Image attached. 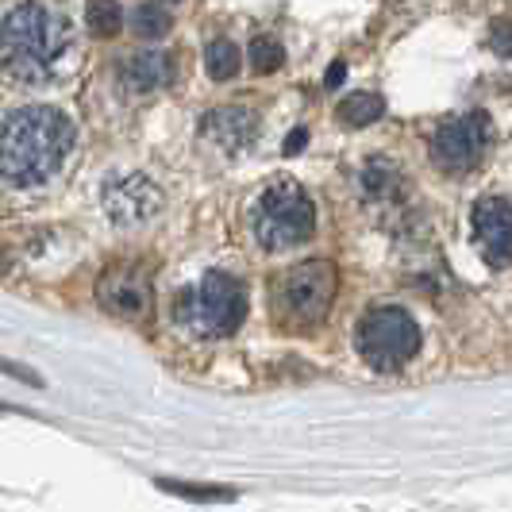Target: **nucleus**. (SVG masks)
Returning a JSON list of instances; mask_svg holds the SVG:
<instances>
[{
  "label": "nucleus",
  "instance_id": "f257e3e1",
  "mask_svg": "<svg viewBox=\"0 0 512 512\" xmlns=\"http://www.w3.org/2000/svg\"><path fill=\"white\" fill-rule=\"evenodd\" d=\"M74 120L47 104H27L0 124V178L16 189H39L62 174L74 154Z\"/></svg>",
  "mask_w": 512,
  "mask_h": 512
},
{
  "label": "nucleus",
  "instance_id": "f03ea898",
  "mask_svg": "<svg viewBox=\"0 0 512 512\" xmlns=\"http://www.w3.org/2000/svg\"><path fill=\"white\" fill-rule=\"evenodd\" d=\"M70 43L74 35L62 12L43 0H24L0 20V70L20 85L47 81Z\"/></svg>",
  "mask_w": 512,
  "mask_h": 512
},
{
  "label": "nucleus",
  "instance_id": "7ed1b4c3",
  "mask_svg": "<svg viewBox=\"0 0 512 512\" xmlns=\"http://www.w3.org/2000/svg\"><path fill=\"white\" fill-rule=\"evenodd\" d=\"M335 289H339V274L328 258H308V262H297L293 270H285L274 278V289H270V301H274V316L282 328H293V332H308L316 328L328 308L335 301Z\"/></svg>",
  "mask_w": 512,
  "mask_h": 512
},
{
  "label": "nucleus",
  "instance_id": "20e7f679",
  "mask_svg": "<svg viewBox=\"0 0 512 512\" xmlns=\"http://www.w3.org/2000/svg\"><path fill=\"white\" fill-rule=\"evenodd\" d=\"M174 316L185 332L201 335V339H224L247 320V289L231 274L212 270L181 293Z\"/></svg>",
  "mask_w": 512,
  "mask_h": 512
},
{
  "label": "nucleus",
  "instance_id": "39448f33",
  "mask_svg": "<svg viewBox=\"0 0 512 512\" xmlns=\"http://www.w3.org/2000/svg\"><path fill=\"white\" fill-rule=\"evenodd\" d=\"M316 231V208L297 181H274L258 193L251 208V235L266 251H289L312 239Z\"/></svg>",
  "mask_w": 512,
  "mask_h": 512
},
{
  "label": "nucleus",
  "instance_id": "423d86ee",
  "mask_svg": "<svg viewBox=\"0 0 512 512\" xmlns=\"http://www.w3.org/2000/svg\"><path fill=\"white\" fill-rule=\"evenodd\" d=\"M420 347V328L405 308H370L359 324V355L374 370H401Z\"/></svg>",
  "mask_w": 512,
  "mask_h": 512
},
{
  "label": "nucleus",
  "instance_id": "0eeeda50",
  "mask_svg": "<svg viewBox=\"0 0 512 512\" xmlns=\"http://www.w3.org/2000/svg\"><path fill=\"white\" fill-rule=\"evenodd\" d=\"M489 116L486 112H462L455 120L439 124L428 151H432V162L447 174H466L482 162V154L489 147Z\"/></svg>",
  "mask_w": 512,
  "mask_h": 512
},
{
  "label": "nucleus",
  "instance_id": "6e6552de",
  "mask_svg": "<svg viewBox=\"0 0 512 512\" xmlns=\"http://www.w3.org/2000/svg\"><path fill=\"white\" fill-rule=\"evenodd\" d=\"M101 208L116 228H147L151 220L162 216L166 197H162V189L147 174L128 170V174H112V178L104 181Z\"/></svg>",
  "mask_w": 512,
  "mask_h": 512
},
{
  "label": "nucleus",
  "instance_id": "1a4fd4ad",
  "mask_svg": "<svg viewBox=\"0 0 512 512\" xmlns=\"http://www.w3.org/2000/svg\"><path fill=\"white\" fill-rule=\"evenodd\" d=\"M97 301L120 320H139L151 308V278L139 266H112L97 285Z\"/></svg>",
  "mask_w": 512,
  "mask_h": 512
},
{
  "label": "nucleus",
  "instance_id": "9d476101",
  "mask_svg": "<svg viewBox=\"0 0 512 512\" xmlns=\"http://www.w3.org/2000/svg\"><path fill=\"white\" fill-rule=\"evenodd\" d=\"M474 239L489 266L512 262V205L505 197H482L474 205Z\"/></svg>",
  "mask_w": 512,
  "mask_h": 512
},
{
  "label": "nucleus",
  "instance_id": "9b49d317",
  "mask_svg": "<svg viewBox=\"0 0 512 512\" xmlns=\"http://www.w3.org/2000/svg\"><path fill=\"white\" fill-rule=\"evenodd\" d=\"M201 135H205L212 147L220 151H243L251 147L258 135V112L243 108V104H228V108H216L201 120Z\"/></svg>",
  "mask_w": 512,
  "mask_h": 512
},
{
  "label": "nucleus",
  "instance_id": "f8f14e48",
  "mask_svg": "<svg viewBox=\"0 0 512 512\" xmlns=\"http://www.w3.org/2000/svg\"><path fill=\"white\" fill-rule=\"evenodd\" d=\"M124 81L139 93H151L174 81V58L166 51H135L124 62Z\"/></svg>",
  "mask_w": 512,
  "mask_h": 512
},
{
  "label": "nucleus",
  "instance_id": "ddd939ff",
  "mask_svg": "<svg viewBox=\"0 0 512 512\" xmlns=\"http://www.w3.org/2000/svg\"><path fill=\"white\" fill-rule=\"evenodd\" d=\"M382 112H385L382 97H374V93H351L347 101L339 104V124H347V128H370L374 120H382Z\"/></svg>",
  "mask_w": 512,
  "mask_h": 512
},
{
  "label": "nucleus",
  "instance_id": "4468645a",
  "mask_svg": "<svg viewBox=\"0 0 512 512\" xmlns=\"http://www.w3.org/2000/svg\"><path fill=\"white\" fill-rule=\"evenodd\" d=\"M205 66L212 81H228L239 74V47L231 39H212L205 51Z\"/></svg>",
  "mask_w": 512,
  "mask_h": 512
},
{
  "label": "nucleus",
  "instance_id": "2eb2a0df",
  "mask_svg": "<svg viewBox=\"0 0 512 512\" xmlns=\"http://www.w3.org/2000/svg\"><path fill=\"white\" fill-rule=\"evenodd\" d=\"M131 27H135L139 39H162L170 31V12L162 4H139L131 12Z\"/></svg>",
  "mask_w": 512,
  "mask_h": 512
},
{
  "label": "nucleus",
  "instance_id": "dca6fc26",
  "mask_svg": "<svg viewBox=\"0 0 512 512\" xmlns=\"http://www.w3.org/2000/svg\"><path fill=\"white\" fill-rule=\"evenodd\" d=\"M282 62H285V51L278 39L258 35L255 43H251V70L255 74H274V70H282Z\"/></svg>",
  "mask_w": 512,
  "mask_h": 512
},
{
  "label": "nucleus",
  "instance_id": "f3484780",
  "mask_svg": "<svg viewBox=\"0 0 512 512\" xmlns=\"http://www.w3.org/2000/svg\"><path fill=\"white\" fill-rule=\"evenodd\" d=\"M89 27L97 31V35H116L120 24H124V12H120V4L116 0H89Z\"/></svg>",
  "mask_w": 512,
  "mask_h": 512
},
{
  "label": "nucleus",
  "instance_id": "a211bd4d",
  "mask_svg": "<svg viewBox=\"0 0 512 512\" xmlns=\"http://www.w3.org/2000/svg\"><path fill=\"white\" fill-rule=\"evenodd\" d=\"M393 181H397V170H393L389 162H378V158H374V162L366 166V174H362V185H366L370 197H389Z\"/></svg>",
  "mask_w": 512,
  "mask_h": 512
},
{
  "label": "nucleus",
  "instance_id": "6ab92c4d",
  "mask_svg": "<svg viewBox=\"0 0 512 512\" xmlns=\"http://www.w3.org/2000/svg\"><path fill=\"white\" fill-rule=\"evenodd\" d=\"M158 486L170 489V493H178V497H189V501H228L231 493L228 489H197V486H178V482H170V478H158Z\"/></svg>",
  "mask_w": 512,
  "mask_h": 512
},
{
  "label": "nucleus",
  "instance_id": "aec40b11",
  "mask_svg": "<svg viewBox=\"0 0 512 512\" xmlns=\"http://www.w3.org/2000/svg\"><path fill=\"white\" fill-rule=\"evenodd\" d=\"M489 47L509 58V54H512V24H501V20H497V24H493V31H489Z\"/></svg>",
  "mask_w": 512,
  "mask_h": 512
},
{
  "label": "nucleus",
  "instance_id": "412c9836",
  "mask_svg": "<svg viewBox=\"0 0 512 512\" xmlns=\"http://www.w3.org/2000/svg\"><path fill=\"white\" fill-rule=\"evenodd\" d=\"M0 370H4V374H12V378H20V382H31V385H39V378H35V374H31V370H24V366H16V362L0 359Z\"/></svg>",
  "mask_w": 512,
  "mask_h": 512
},
{
  "label": "nucleus",
  "instance_id": "4be33fe9",
  "mask_svg": "<svg viewBox=\"0 0 512 512\" xmlns=\"http://www.w3.org/2000/svg\"><path fill=\"white\" fill-rule=\"evenodd\" d=\"M305 147V131H293V139H285V154L301 151Z\"/></svg>",
  "mask_w": 512,
  "mask_h": 512
},
{
  "label": "nucleus",
  "instance_id": "5701e85b",
  "mask_svg": "<svg viewBox=\"0 0 512 512\" xmlns=\"http://www.w3.org/2000/svg\"><path fill=\"white\" fill-rule=\"evenodd\" d=\"M339 81H343V62H335L332 74H328V85H339Z\"/></svg>",
  "mask_w": 512,
  "mask_h": 512
},
{
  "label": "nucleus",
  "instance_id": "b1692460",
  "mask_svg": "<svg viewBox=\"0 0 512 512\" xmlns=\"http://www.w3.org/2000/svg\"><path fill=\"white\" fill-rule=\"evenodd\" d=\"M0 270H4V251H0Z\"/></svg>",
  "mask_w": 512,
  "mask_h": 512
}]
</instances>
